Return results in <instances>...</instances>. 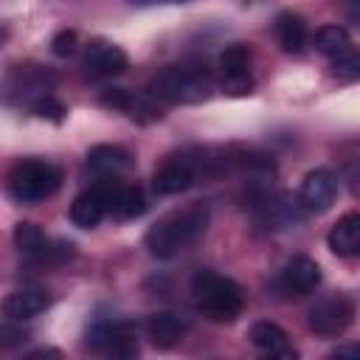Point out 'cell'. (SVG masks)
I'll return each mask as SVG.
<instances>
[{
    "instance_id": "6da1fadb",
    "label": "cell",
    "mask_w": 360,
    "mask_h": 360,
    "mask_svg": "<svg viewBox=\"0 0 360 360\" xmlns=\"http://www.w3.org/2000/svg\"><path fill=\"white\" fill-rule=\"evenodd\" d=\"M208 205L205 202H191L186 208H177L172 214H166L163 219H158L146 236L143 245L155 259H172L180 250H186L188 245H194L205 228H208Z\"/></svg>"
},
{
    "instance_id": "7a4b0ae2",
    "label": "cell",
    "mask_w": 360,
    "mask_h": 360,
    "mask_svg": "<svg viewBox=\"0 0 360 360\" xmlns=\"http://www.w3.org/2000/svg\"><path fill=\"white\" fill-rule=\"evenodd\" d=\"M191 292L202 315L211 318L214 323H233L242 315L245 307L242 287L228 276H219L214 270H200L191 278Z\"/></svg>"
},
{
    "instance_id": "3957f363",
    "label": "cell",
    "mask_w": 360,
    "mask_h": 360,
    "mask_svg": "<svg viewBox=\"0 0 360 360\" xmlns=\"http://www.w3.org/2000/svg\"><path fill=\"white\" fill-rule=\"evenodd\" d=\"M149 93L155 98H163V101H172V104H200V101L211 98L214 82H211L208 70H202V68L172 65V68L160 70L152 79Z\"/></svg>"
},
{
    "instance_id": "277c9868",
    "label": "cell",
    "mask_w": 360,
    "mask_h": 360,
    "mask_svg": "<svg viewBox=\"0 0 360 360\" xmlns=\"http://www.w3.org/2000/svg\"><path fill=\"white\" fill-rule=\"evenodd\" d=\"M59 186H62V169L48 163V160L28 158V160L14 163L8 172V194L25 205L56 194Z\"/></svg>"
},
{
    "instance_id": "5b68a950",
    "label": "cell",
    "mask_w": 360,
    "mask_h": 360,
    "mask_svg": "<svg viewBox=\"0 0 360 360\" xmlns=\"http://www.w3.org/2000/svg\"><path fill=\"white\" fill-rule=\"evenodd\" d=\"M87 343L115 360H129L138 354V340L129 321H96L87 329Z\"/></svg>"
},
{
    "instance_id": "8992f818",
    "label": "cell",
    "mask_w": 360,
    "mask_h": 360,
    "mask_svg": "<svg viewBox=\"0 0 360 360\" xmlns=\"http://www.w3.org/2000/svg\"><path fill=\"white\" fill-rule=\"evenodd\" d=\"M352 318H354L352 298H346V295H329V298H321L309 309L307 326L315 335H321V338H338V335H343L349 329Z\"/></svg>"
},
{
    "instance_id": "52a82bcc",
    "label": "cell",
    "mask_w": 360,
    "mask_h": 360,
    "mask_svg": "<svg viewBox=\"0 0 360 360\" xmlns=\"http://www.w3.org/2000/svg\"><path fill=\"white\" fill-rule=\"evenodd\" d=\"M98 101L110 110L124 112L127 118H132L138 124H155V121L163 118V110L152 96H143V93L127 90V87H104Z\"/></svg>"
},
{
    "instance_id": "ba28073f",
    "label": "cell",
    "mask_w": 360,
    "mask_h": 360,
    "mask_svg": "<svg viewBox=\"0 0 360 360\" xmlns=\"http://www.w3.org/2000/svg\"><path fill=\"white\" fill-rule=\"evenodd\" d=\"M219 76H222V90L228 96H248L253 90L250 53L245 45H228L219 53Z\"/></svg>"
},
{
    "instance_id": "9c48e42d",
    "label": "cell",
    "mask_w": 360,
    "mask_h": 360,
    "mask_svg": "<svg viewBox=\"0 0 360 360\" xmlns=\"http://www.w3.org/2000/svg\"><path fill=\"white\" fill-rule=\"evenodd\" d=\"M82 68L93 79H112V76H121L129 68V59L118 45H112L107 39H93L84 48Z\"/></svg>"
},
{
    "instance_id": "30bf717a",
    "label": "cell",
    "mask_w": 360,
    "mask_h": 360,
    "mask_svg": "<svg viewBox=\"0 0 360 360\" xmlns=\"http://www.w3.org/2000/svg\"><path fill=\"white\" fill-rule=\"evenodd\" d=\"M338 197V177L329 172V169H315L304 177L301 183V191H298V202L304 211H312V214H323L332 208Z\"/></svg>"
},
{
    "instance_id": "8fae6325",
    "label": "cell",
    "mask_w": 360,
    "mask_h": 360,
    "mask_svg": "<svg viewBox=\"0 0 360 360\" xmlns=\"http://www.w3.org/2000/svg\"><path fill=\"white\" fill-rule=\"evenodd\" d=\"M197 180V172H194V160L186 158V155H177V158H169L158 172H155V191L163 194V197H174V194H183L191 183Z\"/></svg>"
},
{
    "instance_id": "7c38bea8",
    "label": "cell",
    "mask_w": 360,
    "mask_h": 360,
    "mask_svg": "<svg viewBox=\"0 0 360 360\" xmlns=\"http://www.w3.org/2000/svg\"><path fill=\"white\" fill-rule=\"evenodd\" d=\"M321 284V267L309 256H292L281 270V287L292 295H309Z\"/></svg>"
},
{
    "instance_id": "4fadbf2b",
    "label": "cell",
    "mask_w": 360,
    "mask_h": 360,
    "mask_svg": "<svg viewBox=\"0 0 360 360\" xmlns=\"http://www.w3.org/2000/svg\"><path fill=\"white\" fill-rule=\"evenodd\" d=\"M135 166L132 155L115 143H98L87 152V169L98 177H118Z\"/></svg>"
},
{
    "instance_id": "5bb4252c",
    "label": "cell",
    "mask_w": 360,
    "mask_h": 360,
    "mask_svg": "<svg viewBox=\"0 0 360 360\" xmlns=\"http://www.w3.org/2000/svg\"><path fill=\"white\" fill-rule=\"evenodd\" d=\"M51 307V298L45 290H17V292H8L0 304V312L8 318V321H28V318H37L39 312H45Z\"/></svg>"
},
{
    "instance_id": "9a60e30c",
    "label": "cell",
    "mask_w": 360,
    "mask_h": 360,
    "mask_svg": "<svg viewBox=\"0 0 360 360\" xmlns=\"http://www.w3.org/2000/svg\"><path fill=\"white\" fill-rule=\"evenodd\" d=\"M326 245H329V250H332L335 256H340V259H354V256L360 253V214H354V211L343 214V217L332 225V231H329V236H326Z\"/></svg>"
},
{
    "instance_id": "2e32d148",
    "label": "cell",
    "mask_w": 360,
    "mask_h": 360,
    "mask_svg": "<svg viewBox=\"0 0 360 360\" xmlns=\"http://www.w3.org/2000/svg\"><path fill=\"white\" fill-rule=\"evenodd\" d=\"M248 338H250V343L259 352H264L270 357H295V352L290 349L287 332L278 323H273V321H256L250 326V335Z\"/></svg>"
},
{
    "instance_id": "e0dca14e",
    "label": "cell",
    "mask_w": 360,
    "mask_h": 360,
    "mask_svg": "<svg viewBox=\"0 0 360 360\" xmlns=\"http://www.w3.org/2000/svg\"><path fill=\"white\" fill-rule=\"evenodd\" d=\"M146 335H149V340H152L158 349H172L174 343L183 340L186 323H183L177 315H172V312H155V315H149V321H146Z\"/></svg>"
},
{
    "instance_id": "ac0fdd59",
    "label": "cell",
    "mask_w": 360,
    "mask_h": 360,
    "mask_svg": "<svg viewBox=\"0 0 360 360\" xmlns=\"http://www.w3.org/2000/svg\"><path fill=\"white\" fill-rule=\"evenodd\" d=\"M273 31H276V39L281 45V51L287 53H301L304 45H307V22L292 14V11H281L273 22Z\"/></svg>"
},
{
    "instance_id": "d6986e66",
    "label": "cell",
    "mask_w": 360,
    "mask_h": 360,
    "mask_svg": "<svg viewBox=\"0 0 360 360\" xmlns=\"http://www.w3.org/2000/svg\"><path fill=\"white\" fill-rule=\"evenodd\" d=\"M312 42H315V51L329 56V59H338V56L352 51V37H349V31L343 25H321L315 31Z\"/></svg>"
},
{
    "instance_id": "ffe728a7",
    "label": "cell",
    "mask_w": 360,
    "mask_h": 360,
    "mask_svg": "<svg viewBox=\"0 0 360 360\" xmlns=\"http://www.w3.org/2000/svg\"><path fill=\"white\" fill-rule=\"evenodd\" d=\"M104 217H107V211H104V205H101V200H98V194L93 188L79 194L70 202V222L79 225V228H96Z\"/></svg>"
},
{
    "instance_id": "44dd1931",
    "label": "cell",
    "mask_w": 360,
    "mask_h": 360,
    "mask_svg": "<svg viewBox=\"0 0 360 360\" xmlns=\"http://www.w3.org/2000/svg\"><path fill=\"white\" fill-rule=\"evenodd\" d=\"M31 110H34V115H39V118H45V121H53V124H62L65 115H68V107H65L56 96H51V93H42V96L31 104Z\"/></svg>"
},
{
    "instance_id": "7402d4cb",
    "label": "cell",
    "mask_w": 360,
    "mask_h": 360,
    "mask_svg": "<svg viewBox=\"0 0 360 360\" xmlns=\"http://www.w3.org/2000/svg\"><path fill=\"white\" fill-rule=\"evenodd\" d=\"M332 73L338 76V82H354L360 76V59L354 53V48L338 59H332Z\"/></svg>"
},
{
    "instance_id": "603a6c76",
    "label": "cell",
    "mask_w": 360,
    "mask_h": 360,
    "mask_svg": "<svg viewBox=\"0 0 360 360\" xmlns=\"http://www.w3.org/2000/svg\"><path fill=\"white\" fill-rule=\"evenodd\" d=\"M76 48H79V37H76V31H70V28L59 31V34L51 39V51H53V56H59V59L73 56Z\"/></svg>"
},
{
    "instance_id": "cb8c5ba5",
    "label": "cell",
    "mask_w": 360,
    "mask_h": 360,
    "mask_svg": "<svg viewBox=\"0 0 360 360\" xmlns=\"http://www.w3.org/2000/svg\"><path fill=\"white\" fill-rule=\"evenodd\" d=\"M25 340H28V329H22V326H8V323L0 326V343H3V346H20V343H25Z\"/></svg>"
},
{
    "instance_id": "d4e9b609",
    "label": "cell",
    "mask_w": 360,
    "mask_h": 360,
    "mask_svg": "<svg viewBox=\"0 0 360 360\" xmlns=\"http://www.w3.org/2000/svg\"><path fill=\"white\" fill-rule=\"evenodd\" d=\"M28 357H59V352H56V349H37V352H31Z\"/></svg>"
},
{
    "instance_id": "484cf974",
    "label": "cell",
    "mask_w": 360,
    "mask_h": 360,
    "mask_svg": "<svg viewBox=\"0 0 360 360\" xmlns=\"http://www.w3.org/2000/svg\"><path fill=\"white\" fill-rule=\"evenodd\" d=\"M357 352H360L357 346H346V349H338L335 357H357Z\"/></svg>"
},
{
    "instance_id": "4316f807",
    "label": "cell",
    "mask_w": 360,
    "mask_h": 360,
    "mask_svg": "<svg viewBox=\"0 0 360 360\" xmlns=\"http://www.w3.org/2000/svg\"><path fill=\"white\" fill-rule=\"evenodd\" d=\"M132 3H138V6H149V3H160V0H132Z\"/></svg>"
},
{
    "instance_id": "83f0119b",
    "label": "cell",
    "mask_w": 360,
    "mask_h": 360,
    "mask_svg": "<svg viewBox=\"0 0 360 360\" xmlns=\"http://www.w3.org/2000/svg\"><path fill=\"white\" fill-rule=\"evenodd\" d=\"M172 3H186V0H172Z\"/></svg>"
}]
</instances>
